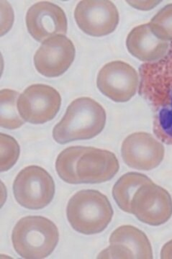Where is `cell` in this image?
<instances>
[{
    "mask_svg": "<svg viewBox=\"0 0 172 259\" xmlns=\"http://www.w3.org/2000/svg\"><path fill=\"white\" fill-rule=\"evenodd\" d=\"M66 216L75 231L95 235L106 229L111 222L113 209L105 194L97 190H84L69 199Z\"/></svg>",
    "mask_w": 172,
    "mask_h": 259,
    "instance_id": "3957f363",
    "label": "cell"
},
{
    "mask_svg": "<svg viewBox=\"0 0 172 259\" xmlns=\"http://www.w3.org/2000/svg\"><path fill=\"white\" fill-rule=\"evenodd\" d=\"M5 8H3V7L1 6L2 10L5 12L4 13L3 12L2 13V16H5V18H2V24L3 25L5 22L4 25L2 26L1 31H2V35H4L5 33H6L8 30H10V28H11L12 25H13V18H14V15H13V10H12L11 7L10 6V5L8 4V2H4Z\"/></svg>",
    "mask_w": 172,
    "mask_h": 259,
    "instance_id": "44dd1931",
    "label": "cell"
},
{
    "mask_svg": "<svg viewBox=\"0 0 172 259\" xmlns=\"http://www.w3.org/2000/svg\"><path fill=\"white\" fill-rule=\"evenodd\" d=\"M106 112L90 97H80L70 104L65 115L53 130V138L59 144L92 139L103 132Z\"/></svg>",
    "mask_w": 172,
    "mask_h": 259,
    "instance_id": "7a4b0ae2",
    "label": "cell"
},
{
    "mask_svg": "<svg viewBox=\"0 0 172 259\" xmlns=\"http://www.w3.org/2000/svg\"><path fill=\"white\" fill-rule=\"evenodd\" d=\"M74 44L64 35L49 37L42 42L34 56L37 71L49 78L57 77L66 72L75 59Z\"/></svg>",
    "mask_w": 172,
    "mask_h": 259,
    "instance_id": "30bf717a",
    "label": "cell"
},
{
    "mask_svg": "<svg viewBox=\"0 0 172 259\" xmlns=\"http://www.w3.org/2000/svg\"><path fill=\"white\" fill-rule=\"evenodd\" d=\"M87 147L71 146L61 151L56 161V169L59 177L68 184L79 183L76 174V165Z\"/></svg>",
    "mask_w": 172,
    "mask_h": 259,
    "instance_id": "e0dca14e",
    "label": "cell"
},
{
    "mask_svg": "<svg viewBox=\"0 0 172 259\" xmlns=\"http://www.w3.org/2000/svg\"><path fill=\"white\" fill-rule=\"evenodd\" d=\"M13 193L22 207L36 210L52 202L55 194V183L42 167L29 166L17 175L13 183Z\"/></svg>",
    "mask_w": 172,
    "mask_h": 259,
    "instance_id": "5b68a950",
    "label": "cell"
},
{
    "mask_svg": "<svg viewBox=\"0 0 172 259\" xmlns=\"http://www.w3.org/2000/svg\"><path fill=\"white\" fill-rule=\"evenodd\" d=\"M59 230L50 220L41 216H27L17 223L12 242L22 258L40 259L49 256L58 244Z\"/></svg>",
    "mask_w": 172,
    "mask_h": 259,
    "instance_id": "277c9868",
    "label": "cell"
},
{
    "mask_svg": "<svg viewBox=\"0 0 172 259\" xmlns=\"http://www.w3.org/2000/svg\"><path fill=\"white\" fill-rule=\"evenodd\" d=\"M110 246L100 258H153L152 247L144 232L132 226H122L112 232Z\"/></svg>",
    "mask_w": 172,
    "mask_h": 259,
    "instance_id": "7c38bea8",
    "label": "cell"
},
{
    "mask_svg": "<svg viewBox=\"0 0 172 259\" xmlns=\"http://www.w3.org/2000/svg\"><path fill=\"white\" fill-rule=\"evenodd\" d=\"M121 154L129 167L150 171L159 166L164 158L165 148L154 136L145 132L129 135L121 146Z\"/></svg>",
    "mask_w": 172,
    "mask_h": 259,
    "instance_id": "8fae6325",
    "label": "cell"
},
{
    "mask_svg": "<svg viewBox=\"0 0 172 259\" xmlns=\"http://www.w3.org/2000/svg\"><path fill=\"white\" fill-rule=\"evenodd\" d=\"M170 42L158 39L151 32L149 23H146L136 27L129 32L126 47L136 59L143 62L152 63L167 54Z\"/></svg>",
    "mask_w": 172,
    "mask_h": 259,
    "instance_id": "9a60e30c",
    "label": "cell"
},
{
    "mask_svg": "<svg viewBox=\"0 0 172 259\" xmlns=\"http://www.w3.org/2000/svg\"><path fill=\"white\" fill-rule=\"evenodd\" d=\"M61 97L49 85L36 83L25 89L18 97V110L25 122L34 125L53 120L60 110Z\"/></svg>",
    "mask_w": 172,
    "mask_h": 259,
    "instance_id": "8992f818",
    "label": "cell"
},
{
    "mask_svg": "<svg viewBox=\"0 0 172 259\" xmlns=\"http://www.w3.org/2000/svg\"><path fill=\"white\" fill-rule=\"evenodd\" d=\"M139 76V95L154 112V134L172 146V41L162 59L140 66Z\"/></svg>",
    "mask_w": 172,
    "mask_h": 259,
    "instance_id": "6da1fadb",
    "label": "cell"
},
{
    "mask_svg": "<svg viewBox=\"0 0 172 259\" xmlns=\"http://www.w3.org/2000/svg\"><path fill=\"white\" fill-rule=\"evenodd\" d=\"M74 18L79 28L93 37L112 33L120 20L116 6L107 0L80 1L75 9Z\"/></svg>",
    "mask_w": 172,
    "mask_h": 259,
    "instance_id": "ba28073f",
    "label": "cell"
},
{
    "mask_svg": "<svg viewBox=\"0 0 172 259\" xmlns=\"http://www.w3.org/2000/svg\"><path fill=\"white\" fill-rule=\"evenodd\" d=\"M161 258H172V240L167 242L161 248Z\"/></svg>",
    "mask_w": 172,
    "mask_h": 259,
    "instance_id": "603a6c76",
    "label": "cell"
},
{
    "mask_svg": "<svg viewBox=\"0 0 172 259\" xmlns=\"http://www.w3.org/2000/svg\"><path fill=\"white\" fill-rule=\"evenodd\" d=\"M1 156H0V167L1 171H7L12 168L20 156V148L18 141L9 136L1 134Z\"/></svg>",
    "mask_w": 172,
    "mask_h": 259,
    "instance_id": "ffe728a7",
    "label": "cell"
},
{
    "mask_svg": "<svg viewBox=\"0 0 172 259\" xmlns=\"http://www.w3.org/2000/svg\"><path fill=\"white\" fill-rule=\"evenodd\" d=\"M127 3L134 8L141 10H152L155 7L157 6L161 2L160 1H127Z\"/></svg>",
    "mask_w": 172,
    "mask_h": 259,
    "instance_id": "7402d4cb",
    "label": "cell"
},
{
    "mask_svg": "<svg viewBox=\"0 0 172 259\" xmlns=\"http://www.w3.org/2000/svg\"><path fill=\"white\" fill-rule=\"evenodd\" d=\"M155 36L165 42L172 41V4L159 10L149 23Z\"/></svg>",
    "mask_w": 172,
    "mask_h": 259,
    "instance_id": "d6986e66",
    "label": "cell"
},
{
    "mask_svg": "<svg viewBox=\"0 0 172 259\" xmlns=\"http://www.w3.org/2000/svg\"><path fill=\"white\" fill-rule=\"evenodd\" d=\"M120 165L111 151L87 147L76 165L80 184H100L112 180Z\"/></svg>",
    "mask_w": 172,
    "mask_h": 259,
    "instance_id": "5bb4252c",
    "label": "cell"
},
{
    "mask_svg": "<svg viewBox=\"0 0 172 259\" xmlns=\"http://www.w3.org/2000/svg\"><path fill=\"white\" fill-rule=\"evenodd\" d=\"M25 21L29 33L38 42L55 35H65L67 32L65 13L60 7L50 2H39L30 7Z\"/></svg>",
    "mask_w": 172,
    "mask_h": 259,
    "instance_id": "4fadbf2b",
    "label": "cell"
},
{
    "mask_svg": "<svg viewBox=\"0 0 172 259\" xmlns=\"http://www.w3.org/2000/svg\"><path fill=\"white\" fill-rule=\"evenodd\" d=\"M149 177L138 172H129L117 180L112 189V196L119 207L131 214V202L140 187L151 183Z\"/></svg>",
    "mask_w": 172,
    "mask_h": 259,
    "instance_id": "2e32d148",
    "label": "cell"
},
{
    "mask_svg": "<svg viewBox=\"0 0 172 259\" xmlns=\"http://www.w3.org/2000/svg\"><path fill=\"white\" fill-rule=\"evenodd\" d=\"M18 92L5 89L0 92L1 100V118L0 124L3 128L15 130L24 125V120L17 111Z\"/></svg>",
    "mask_w": 172,
    "mask_h": 259,
    "instance_id": "ac0fdd59",
    "label": "cell"
},
{
    "mask_svg": "<svg viewBox=\"0 0 172 259\" xmlns=\"http://www.w3.org/2000/svg\"><path fill=\"white\" fill-rule=\"evenodd\" d=\"M131 214L149 226L164 224L172 216L171 195L154 182L143 185L133 197Z\"/></svg>",
    "mask_w": 172,
    "mask_h": 259,
    "instance_id": "52a82bcc",
    "label": "cell"
},
{
    "mask_svg": "<svg viewBox=\"0 0 172 259\" xmlns=\"http://www.w3.org/2000/svg\"><path fill=\"white\" fill-rule=\"evenodd\" d=\"M97 86L112 101L126 102L137 93L139 74L132 66L124 61H111L99 71Z\"/></svg>",
    "mask_w": 172,
    "mask_h": 259,
    "instance_id": "9c48e42d",
    "label": "cell"
}]
</instances>
